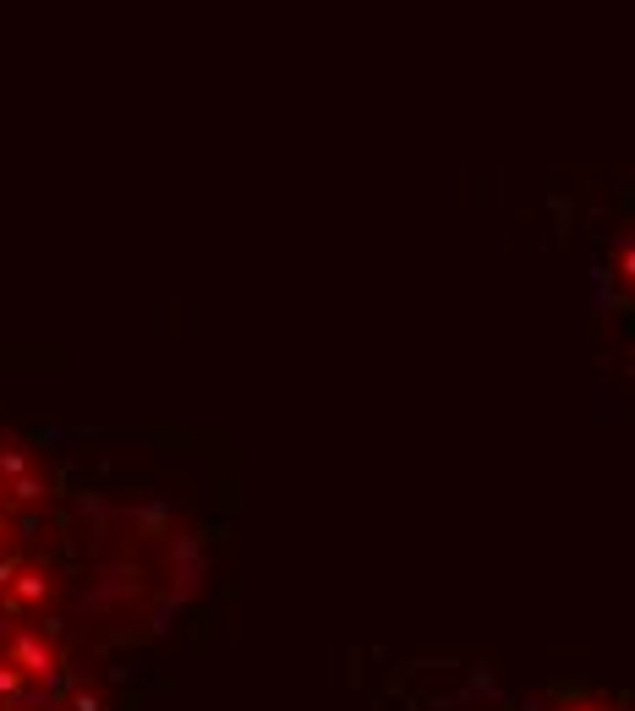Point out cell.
I'll list each match as a JSON object with an SVG mask.
<instances>
[{"mask_svg": "<svg viewBox=\"0 0 635 711\" xmlns=\"http://www.w3.org/2000/svg\"><path fill=\"white\" fill-rule=\"evenodd\" d=\"M6 657L17 662L28 679H50V673H61V657H55V646L39 635V629H17V635L6 640Z\"/></svg>", "mask_w": 635, "mask_h": 711, "instance_id": "obj_1", "label": "cell"}, {"mask_svg": "<svg viewBox=\"0 0 635 711\" xmlns=\"http://www.w3.org/2000/svg\"><path fill=\"white\" fill-rule=\"evenodd\" d=\"M50 597V575H39V569H22L17 580H11V597H6V608L17 613L22 602H44Z\"/></svg>", "mask_w": 635, "mask_h": 711, "instance_id": "obj_2", "label": "cell"}, {"mask_svg": "<svg viewBox=\"0 0 635 711\" xmlns=\"http://www.w3.org/2000/svg\"><path fill=\"white\" fill-rule=\"evenodd\" d=\"M17 498H22V504H39L44 487H39V482H17Z\"/></svg>", "mask_w": 635, "mask_h": 711, "instance_id": "obj_3", "label": "cell"}, {"mask_svg": "<svg viewBox=\"0 0 635 711\" xmlns=\"http://www.w3.org/2000/svg\"><path fill=\"white\" fill-rule=\"evenodd\" d=\"M77 711H99V701L94 695H77Z\"/></svg>", "mask_w": 635, "mask_h": 711, "instance_id": "obj_4", "label": "cell"}]
</instances>
